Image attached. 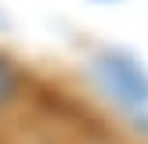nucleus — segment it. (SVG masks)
<instances>
[{"instance_id":"obj_2","label":"nucleus","mask_w":148,"mask_h":144,"mask_svg":"<svg viewBox=\"0 0 148 144\" xmlns=\"http://www.w3.org/2000/svg\"><path fill=\"white\" fill-rule=\"evenodd\" d=\"M14 90H18V72L11 69L7 58H0V105H7L14 97Z\"/></svg>"},{"instance_id":"obj_1","label":"nucleus","mask_w":148,"mask_h":144,"mask_svg":"<svg viewBox=\"0 0 148 144\" xmlns=\"http://www.w3.org/2000/svg\"><path fill=\"white\" fill-rule=\"evenodd\" d=\"M98 76L119 101H127V105H148V76L134 58L119 54V50L101 54L98 58Z\"/></svg>"}]
</instances>
